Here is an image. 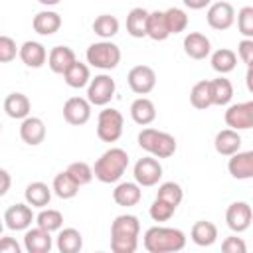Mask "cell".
<instances>
[{
	"label": "cell",
	"instance_id": "obj_1",
	"mask_svg": "<svg viewBox=\"0 0 253 253\" xmlns=\"http://www.w3.org/2000/svg\"><path fill=\"white\" fill-rule=\"evenodd\" d=\"M140 221L136 215L123 213L111 223V249L113 253H134L138 247Z\"/></svg>",
	"mask_w": 253,
	"mask_h": 253
},
{
	"label": "cell",
	"instance_id": "obj_2",
	"mask_svg": "<svg viewBox=\"0 0 253 253\" xmlns=\"http://www.w3.org/2000/svg\"><path fill=\"white\" fill-rule=\"evenodd\" d=\"M142 245L148 253H176L186 247V235L182 229L176 227L154 225L146 229Z\"/></svg>",
	"mask_w": 253,
	"mask_h": 253
},
{
	"label": "cell",
	"instance_id": "obj_3",
	"mask_svg": "<svg viewBox=\"0 0 253 253\" xmlns=\"http://www.w3.org/2000/svg\"><path fill=\"white\" fill-rule=\"evenodd\" d=\"M128 168V154L123 148H109L105 150L95 166H93V176L103 182V184H115L121 180V176Z\"/></svg>",
	"mask_w": 253,
	"mask_h": 253
},
{
	"label": "cell",
	"instance_id": "obj_4",
	"mask_svg": "<svg viewBox=\"0 0 253 253\" xmlns=\"http://www.w3.org/2000/svg\"><path fill=\"white\" fill-rule=\"evenodd\" d=\"M138 146L154 158H170L178 148L172 134L156 128H142L138 132Z\"/></svg>",
	"mask_w": 253,
	"mask_h": 253
},
{
	"label": "cell",
	"instance_id": "obj_5",
	"mask_svg": "<svg viewBox=\"0 0 253 253\" xmlns=\"http://www.w3.org/2000/svg\"><path fill=\"white\" fill-rule=\"evenodd\" d=\"M85 57H87L89 65L103 69V71H111L121 61V47L117 43H113L111 40H101L87 47Z\"/></svg>",
	"mask_w": 253,
	"mask_h": 253
},
{
	"label": "cell",
	"instance_id": "obj_6",
	"mask_svg": "<svg viewBox=\"0 0 253 253\" xmlns=\"http://www.w3.org/2000/svg\"><path fill=\"white\" fill-rule=\"evenodd\" d=\"M125 119L117 109H103L97 119V136L103 142H117L123 134Z\"/></svg>",
	"mask_w": 253,
	"mask_h": 253
},
{
	"label": "cell",
	"instance_id": "obj_7",
	"mask_svg": "<svg viewBox=\"0 0 253 253\" xmlns=\"http://www.w3.org/2000/svg\"><path fill=\"white\" fill-rule=\"evenodd\" d=\"M115 79L107 73L95 75V79H89L87 83V101L95 107H105L115 97Z\"/></svg>",
	"mask_w": 253,
	"mask_h": 253
},
{
	"label": "cell",
	"instance_id": "obj_8",
	"mask_svg": "<svg viewBox=\"0 0 253 253\" xmlns=\"http://www.w3.org/2000/svg\"><path fill=\"white\" fill-rule=\"evenodd\" d=\"M132 174H134V182L138 186L150 188V186H156L160 182V178H162V164L154 156H144V158L136 160V164L132 168Z\"/></svg>",
	"mask_w": 253,
	"mask_h": 253
},
{
	"label": "cell",
	"instance_id": "obj_9",
	"mask_svg": "<svg viewBox=\"0 0 253 253\" xmlns=\"http://www.w3.org/2000/svg\"><path fill=\"white\" fill-rule=\"evenodd\" d=\"M225 125L233 130H247L253 126V101H245V103H235L229 105L225 115Z\"/></svg>",
	"mask_w": 253,
	"mask_h": 253
},
{
	"label": "cell",
	"instance_id": "obj_10",
	"mask_svg": "<svg viewBox=\"0 0 253 253\" xmlns=\"http://www.w3.org/2000/svg\"><path fill=\"white\" fill-rule=\"evenodd\" d=\"M128 87L136 95H148L156 87V73L148 65H134L126 75Z\"/></svg>",
	"mask_w": 253,
	"mask_h": 253
},
{
	"label": "cell",
	"instance_id": "obj_11",
	"mask_svg": "<svg viewBox=\"0 0 253 253\" xmlns=\"http://www.w3.org/2000/svg\"><path fill=\"white\" fill-rule=\"evenodd\" d=\"M251 219H253V211H251V206L247 202H233L227 211H225V221H227V227L233 231V233H243L249 229L251 225Z\"/></svg>",
	"mask_w": 253,
	"mask_h": 253
},
{
	"label": "cell",
	"instance_id": "obj_12",
	"mask_svg": "<svg viewBox=\"0 0 253 253\" xmlns=\"http://www.w3.org/2000/svg\"><path fill=\"white\" fill-rule=\"evenodd\" d=\"M206 20H208V26L213 28V30H229L235 22V10L229 2H215V4H210L208 8V14H206Z\"/></svg>",
	"mask_w": 253,
	"mask_h": 253
},
{
	"label": "cell",
	"instance_id": "obj_13",
	"mask_svg": "<svg viewBox=\"0 0 253 253\" xmlns=\"http://www.w3.org/2000/svg\"><path fill=\"white\" fill-rule=\"evenodd\" d=\"M63 119L73 126L85 125L91 119V103L83 97H69L63 103Z\"/></svg>",
	"mask_w": 253,
	"mask_h": 253
},
{
	"label": "cell",
	"instance_id": "obj_14",
	"mask_svg": "<svg viewBox=\"0 0 253 253\" xmlns=\"http://www.w3.org/2000/svg\"><path fill=\"white\" fill-rule=\"evenodd\" d=\"M2 221L12 231H24V229H28L32 225V221H34L32 206H28V204H14V206H10L4 211V219Z\"/></svg>",
	"mask_w": 253,
	"mask_h": 253
},
{
	"label": "cell",
	"instance_id": "obj_15",
	"mask_svg": "<svg viewBox=\"0 0 253 253\" xmlns=\"http://www.w3.org/2000/svg\"><path fill=\"white\" fill-rule=\"evenodd\" d=\"M53 247L51 233L42 227H28L24 235V249L28 253H49Z\"/></svg>",
	"mask_w": 253,
	"mask_h": 253
},
{
	"label": "cell",
	"instance_id": "obj_16",
	"mask_svg": "<svg viewBox=\"0 0 253 253\" xmlns=\"http://www.w3.org/2000/svg\"><path fill=\"white\" fill-rule=\"evenodd\" d=\"M227 170L235 180H249L253 178V152L251 150H237L235 154L229 156Z\"/></svg>",
	"mask_w": 253,
	"mask_h": 253
},
{
	"label": "cell",
	"instance_id": "obj_17",
	"mask_svg": "<svg viewBox=\"0 0 253 253\" xmlns=\"http://www.w3.org/2000/svg\"><path fill=\"white\" fill-rule=\"evenodd\" d=\"M20 138L30 144V146H38L43 142L45 138V125L40 117H26L22 119V125H20Z\"/></svg>",
	"mask_w": 253,
	"mask_h": 253
},
{
	"label": "cell",
	"instance_id": "obj_18",
	"mask_svg": "<svg viewBox=\"0 0 253 253\" xmlns=\"http://www.w3.org/2000/svg\"><path fill=\"white\" fill-rule=\"evenodd\" d=\"M18 55L24 61V65H28L32 69H38L47 61V51H45L43 43H40V42H30V40L24 42L18 47Z\"/></svg>",
	"mask_w": 253,
	"mask_h": 253
},
{
	"label": "cell",
	"instance_id": "obj_19",
	"mask_svg": "<svg viewBox=\"0 0 253 253\" xmlns=\"http://www.w3.org/2000/svg\"><path fill=\"white\" fill-rule=\"evenodd\" d=\"M184 51H186V55L188 57H192V59H206L208 55H210V51H211V43H210V40L204 36V34H200V32H190L186 38H184Z\"/></svg>",
	"mask_w": 253,
	"mask_h": 253
},
{
	"label": "cell",
	"instance_id": "obj_20",
	"mask_svg": "<svg viewBox=\"0 0 253 253\" xmlns=\"http://www.w3.org/2000/svg\"><path fill=\"white\" fill-rule=\"evenodd\" d=\"M142 198V190L136 182H121L117 184V188L113 190V200L117 206L123 208H132L140 202Z\"/></svg>",
	"mask_w": 253,
	"mask_h": 253
},
{
	"label": "cell",
	"instance_id": "obj_21",
	"mask_svg": "<svg viewBox=\"0 0 253 253\" xmlns=\"http://www.w3.org/2000/svg\"><path fill=\"white\" fill-rule=\"evenodd\" d=\"M73 61H75V51L71 47H67V45H55L47 53V65L57 75H63Z\"/></svg>",
	"mask_w": 253,
	"mask_h": 253
},
{
	"label": "cell",
	"instance_id": "obj_22",
	"mask_svg": "<svg viewBox=\"0 0 253 253\" xmlns=\"http://www.w3.org/2000/svg\"><path fill=\"white\" fill-rule=\"evenodd\" d=\"M32 28L40 36H51L61 28V16L57 12H51V10L38 12L32 20Z\"/></svg>",
	"mask_w": 253,
	"mask_h": 253
},
{
	"label": "cell",
	"instance_id": "obj_23",
	"mask_svg": "<svg viewBox=\"0 0 253 253\" xmlns=\"http://www.w3.org/2000/svg\"><path fill=\"white\" fill-rule=\"evenodd\" d=\"M213 146H215V152L221 154V156H231L235 154L239 148H241V136L237 130L233 128H223L215 134V140H213Z\"/></svg>",
	"mask_w": 253,
	"mask_h": 253
},
{
	"label": "cell",
	"instance_id": "obj_24",
	"mask_svg": "<svg viewBox=\"0 0 253 253\" xmlns=\"http://www.w3.org/2000/svg\"><path fill=\"white\" fill-rule=\"evenodd\" d=\"M130 117H132V121H134L136 125L146 126V125H150V123L156 119V107H154V103H152L150 99L138 97V99H134L132 105H130Z\"/></svg>",
	"mask_w": 253,
	"mask_h": 253
},
{
	"label": "cell",
	"instance_id": "obj_25",
	"mask_svg": "<svg viewBox=\"0 0 253 253\" xmlns=\"http://www.w3.org/2000/svg\"><path fill=\"white\" fill-rule=\"evenodd\" d=\"M30 99L24 95V93H10L6 99H4V111L10 119H26L30 115Z\"/></svg>",
	"mask_w": 253,
	"mask_h": 253
},
{
	"label": "cell",
	"instance_id": "obj_26",
	"mask_svg": "<svg viewBox=\"0 0 253 253\" xmlns=\"http://www.w3.org/2000/svg\"><path fill=\"white\" fill-rule=\"evenodd\" d=\"M190 237H192V241H194L196 245H200V247H210V245H213L215 239H217V227H215L211 221H206V219L196 221V223L192 225Z\"/></svg>",
	"mask_w": 253,
	"mask_h": 253
},
{
	"label": "cell",
	"instance_id": "obj_27",
	"mask_svg": "<svg viewBox=\"0 0 253 253\" xmlns=\"http://www.w3.org/2000/svg\"><path fill=\"white\" fill-rule=\"evenodd\" d=\"M24 198H26V204L32 208H45L51 200V188L43 182H32L28 184Z\"/></svg>",
	"mask_w": 253,
	"mask_h": 253
},
{
	"label": "cell",
	"instance_id": "obj_28",
	"mask_svg": "<svg viewBox=\"0 0 253 253\" xmlns=\"http://www.w3.org/2000/svg\"><path fill=\"white\" fill-rule=\"evenodd\" d=\"M57 251L59 253H79L83 249V235L75 227L59 229L57 235Z\"/></svg>",
	"mask_w": 253,
	"mask_h": 253
},
{
	"label": "cell",
	"instance_id": "obj_29",
	"mask_svg": "<svg viewBox=\"0 0 253 253\" xmlns=\"http://www.w3.org/2000/svg\"><path fill=\"white\" fill-rule=\"evenodd\" d=\"M210 91H211V105H217V107H225L233 97V85L223 75L210 81Z\"/></svg>",
	"mask_w": 253,
	"mask_h": 253
},
{
	"label": "cell",
	"instance_id": "obj_30",
	"mask_svg": "<svg viewBox=\"0 0 253 253\" xmlns=\"http://www.w3.org/2000/svg\"><path fill=\"white\" fill-rule=\"evenodd\" d=\"M168 36H170V32H168V26H166V20H164V12H160V10L148 12L146 38H150L154 42H164Z\"/></svg>",
	"mask_w": 253,
	"mask_h": 253
},
{
	"label": "cell",
	"instance_id": "obj_31",
	"mask_svg": "<svg viewBox=\"0 0 253 253\" xmlns=\"http://www.w3.org/2000/svg\"><path fill=\"white\" fill-rule=\"evenodd\" d=\"M146 18L148 10L144 8H132L126 16V32L132 38H146Z\"/></svg>",
	"mask_w": 253,
	"mask_h": 253
},
{
	"label": "cell",
	"instance_id": "obj_32",
	"mask_svg": "<svg viewBox=\"0 0 253 253\" xmlns=\"http://www.w3.org/2000/svg\"><path fill=\"white\" fill-rule=\"evenodd\" d=\"M237 65V55L233 49H227V47H221L217 51L211 53V67L213 71H217L219 75H225L229 71H233Z\"/></svg>",
	"mask_w": 253,
	"mask_h": 253
},
{
	"label": "cell",
	"instance_id": "obj_33",
	"mask_svg": "<svg viewBox=\"0 0 253 253\" xmlns=\"http://www.w3.org/2000/svg\"><path fill=\"white\" fill-rule=\"evenodd\" d=\"M63 77H65V83H67L69 87L81 89V87H85V85L89 83L91 73H89V67H87L85 63H81V61L75 59V61L69 65V69L63 73Z\"/></svg>",
	"mask_w": 253,
	"mask_h": 253
},
{
	"label": "cell",
	"instance_id": "obj_34",
	"mask_svg": "<svg viewBox=\"0 0 253 253\" xmlns=\"http://www.w3.org/2000/svg\"><path fill=\"white\" fill-rule=\"evenodd\" d=\"M51 190H53V194H55L57 198H61V200H71V198L77 196L79 186H77V184L73 182V178L63 170V172H59V174L53 178Z\"/></svg>",
	"mask_w": 253,
	"mask_h": 253
},
{
	"label": "cell",
	"instance_id": "obj_35",
	"mask_svg": "<svg viewBox=\"0 0 253 253\" xmlns=\"http://www.w3.org/2000/svg\"><path fill=\"white\" fill-rule=\"evenodd\" d=\"M119 20L115 18V16H111V14H101V16H97L95 18V22H93V32L101 38V40H111V38H115L117 34H119Z\"/></svg>",
	"mask_w": 253,
	"mask_h": 253
},
{
	"label": "cell",
	"instance_id": "obj_36",
	"mask_svg": "<svg viewBox=\"0 0 253 253\" xmlns=\"http://www.w3.org/2000/svg\"><path fill=\"white\" fill-rule=\"evenodd\" d=\"M190 103L194 109L198 111H206L208 107H211V91H210V81H198L192 91H190Z\"/></svg>",
	"mask_w": 253,
	"mask_h": 253
},
{
	"label": "cell",
	"instance_id": "obj_37",
	"mask_svg": "<svg viewBox=\"0 0 253 253\" xmlns=\"http://www.w3.org/2000/svg\"><path fill=\"white\" fill-rule=\"evenodd\" d=\"M36 223H38V227H42V229L53 233V231H59V229H61V225H63V215H61V211L47 208V210H42V211L36 215Z\"/></svg>",
	"mask_w": 253,
	"mask_h": 253
},
{
	"label": "cell",
	"instance_id": "obj_38",
	"mask_svg": "<svg viewBox=\"0 0 253 253\" xmlns=\"http://www.w3.org/2000/svg\"><path fill=\"white\" fill-rule=\"evenodd\" d=\"M164 20H166V26H168V32L170 36L172 34H180L188 28V14L182 10V8H168L164 10Z\"/></svg>",
	"mask_w": 253,
	"mask_h": 253
},
{
	"label": "cell",
	"instance_id": "obj_39",
	"mask_svg": "<svg viewBox=\"0 0 253 253\" xmlns=\"http://www.w3.org/2000/svg\"><path fill=\"white\" fill-rule=\"evenodd\" d=\"M156 198L162 200V202H166V204H170V206H174V208H178L180 202H182V198H184V192H182V186L180 184H176V182H164V184L158 186Z\"/></svg>",
	"mask_w": 253,
	"mask_h": 253
},
{
	"label": "cell",
	"instance_id": "obj_40",
	"mask_svg": "<svg viewBox=\"0 0 253 253\" xmlns=\"http://www.w3.org/2000/svg\"><path fill=\"white\" fill-rule=\"evenodd\" d=\"M65 172L73 178V182H75L79 188H81V186H87V184L93 180V168H91L87 162H71Z\"/></svg>",
	"mask_w": 253,
	"mask_h": 253
},
{
	"label": "cell",
	"instance_id": "obj_41",
	"mask_svg": "<svg viewBox=\"0 0 253 253\" xmlns=\"http://www.w3.org/2000/svg\"><path fill=\"white\" fill-rule=\"evenodd\" d=\"M237 30L243 38L253 40V8L251 6H243L237 12Z\"/></svg>",
	"mask_w": 253,
	"mask_h": 253
},
{
	"label": "cell",
	"instance_id": "obj_42",
	"mask_svg": "<svg viewBox=\"0 0 253 253\" xmlns=\"http://www.w3.org/2000/svg\"><path fill=\"white\" fill-rule=\"evenodd\" d=\"M174 211H176L174 206H170V204H166V202H162V200H158V198L152 202V206H150V210H148V213H150V217H152L154 221H168V219L174 215Z\"/></svg>",
	"mask_w": 253,
	"mask_h": 253
},
{
	"label": "cell",
	"instance_id": "obj_43",
	"mask_svg": "<svg viewBox=\"0 0 253 253\" xmlns=\"http://www.w3.org/2000/svg\"><path fill=\"white\" fill-rule=\"evenodd\" d=\"M18 55L16 42L10 36H0V63H10Z\"/></svg>",
	"mask_w": 253,
	"mask_h": 253
},
{
	"label": "cell",
	"instance_id": "obj_44",
	"mask_svg": "<svg viewBox=\"0 0 253 253\" xmlns=\"http://www.w3.org/2000/svg\"><path fill=\"white\" fill-rule=\"evenodd\" d=\"M221 251L223 253H245L247 251V245L241 237L237 235H231V237H225L221 241Z\"/></svg>",
	"mask_w": 253,
	"mask_h": 253
},
{
	"label": "cell",
	"instance_id": "obj_45",
	"mask_svg": "<svg viewBox=\"0 0 253 253\" xmlns=\"http://www.w3.org/2000/svg\"><path fill=\"white\" fill-rule=\"evenodd\" d=\"M247 67L253 63V40L251 38H245V40H241L239 42V45H237V53H235Z\"/></svg>",
	"mask_w": 253,
	"mask_h": 253
},
{
	"label": "cell",
	"instance_id": "obj_46",
	"mask_svg": "<svg viewBox=\"0 0 253 253\" xmlns=\"http://www.w3.org/2000/svg\"><path fill=\"white\" fill-rule=\"evenodd\" d=\"M22 247L14 237H0V253H20Z\"/></svg>",
	"mask_w": 253,
	"mask_h": 253
},
{
	"label": "cell",
	"instance_id": "obj_47",
	"mask_svg": "<svg viewBox=\"0 0 253 253\" xmlns=\"http://www.w3.org/2000/svg\"><path fill=\"white\" fill-rule=\"evenodd\" d=\"M10 186H12V178H10V174H8L4 168H0V198L6 196V192L10 190Z\"/></svg>",
	"mask_w": 253,
	"mask_h": 253
},
{
	"label": "cell",
	"instance_id": "obj_48",
	"mask_svg": "<svg viewBox=\"0 0 253 253\" xmlns=\"http://www.w3.org/2000/svg\"><path fill=\"white\" fill-rule=\"evenodd\" d=\"M182 2L190 10H202V8H206V6L211 4V0H182Z\"/></svg>",
	"mask_w": 253,
	"mask_h": 253
},
{
	"label": "cell",
	"instance_id": "obj_49",
	"mask_svg": "<svg viewBox=\"0 0 253 253\" xmlns=\"http://www.w3.org/2000/svg\"><path fill=\"white\" fill-rule=\"evenodd\" d=\"M40 4H43V6H55V4H59L61 0H38Z\"/></svg>",
	"mask_w": 253,
	"mask_h": 253
},
{
	"label": "cell",
	"instance_id": "obj_50",
	"mask_svg": "<svg viewBox=\"0 0 253 253\" xmlns=\"http://www.w3.org/2000/svg\"><path fill=\"white\" fill-rule=\"evenodd\" d=\"M2 229H4V223H2V219H0V235H2Z\"/></svg>",
	"mask_w": 253,
	"mask_h": 253
},
{
	"label": "cell",
	"instance_id": "obj_51",
	"mask_svg": "<svg viewBox=\"0 0 253 253\" xmlns=\"http://www.w3.org/2000/svg\"><path fill=\"white\" fill-rule=\"evenodd\" d=\"M0 130H2V125H0Z\"/></svg>",
	"mask_w": 253,
	"mask_h": 253
}]
</instances>
